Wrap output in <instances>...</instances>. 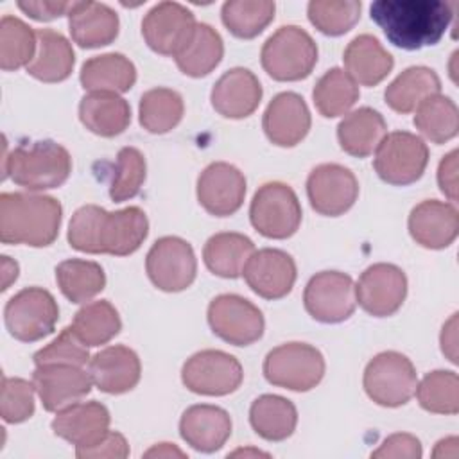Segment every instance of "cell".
Masks as SVG:
<instances>
[{
    "mask_svg": "<svg viewBox=\"0 0 459 459\" xmlns=\"http://www.w3.org/2000/svg\"><path fill=\"white\" fill-rule=\"evenodd\" d=\"M246 178L231 163H210L197 178V201L215 217L233 215L244 203Z\"/></svg>",
    "mask_w": 459,
    "mask_h": 459,
    "instance_id": "19",
    "label": "cell"
},
{
    "mask_svg": "<svg viewBox=\"0 0 459 459\" xmlns=\"http://www.w3.org/2000/svg\"><path fill=\"white\" fill-rule=\"evenodd\" d=\"M34 364H74V366H86L90 364L88 346H84L77 335L74 333L72 326L61 330V333L48 342L45 348L34 353Z\"/></svg>",
    "mask_w": 459,
    "mask_h": 459,
    "instance_id": "48",
    "label": "cell"
},
{
    "mask_svg": "<svg viewBox=\"0 0 459 459\" xmlns=\"http://www.w3.org/2000/svg\"><path fill=\"white\" fill-rule=\"evenodd\" d=\"M249 423L260 437L283 441L296 430L298 411L294 403L283 396L262 394L251 403Z\"/></svg>",
    "mask_w": 459,
    "mask_h": 459,
    "instance_id": "35",
    "label": "cell"
},
{
    "mask_svg": "<svg viewBox=\"0 0 459 459\" xmlns=\"http://www.w3.org/2000/svg\"><path fill=\"white\" fill-rule=\"evenodd\" d=\"M79 81L88 93H124L129 91L136 82V68L133 61L124 54H100L84 61L81 66Z\"/></svg>",
    "mask_w": 459,
    "mask_h": 459,
    "instance_id": "32",
    "label": "cell"
},
{
    "mask_svg": "<svg viewBox=\"0 0 459 459\" xmlns=\"http://www.w3.org/2000/svg\"><path fill=\"white\" fill-rule=\"evenodd\" d=\"M359 84L342 68L325 72L312 91L317 111L326 118L346 115L359 100Z\"/></svg>",
    "mask_w": 459,
    "mask_h": 459,
    "instance_id": "40",
    "label": "cell"
},
{
    "mask_svg": "<svg viewBox=\"0 0 459 459\" xmlns=\"http://www.w3.org/2000/svg\"><path fill=\"white\" fill-rule=\"evenodd\" d=\"M455 328H457V314H454L450 317V321L443 326V332H441V350L443 353H446V357L452 360V362H457L455 359Z\"/></svg>",
    "mask_w": 459,
    "mask_h": 459,
    "instance_id": "53",
    "label": "cell"
},
{
    "mask_svg": "<svg viewBox=\"0 0 459 459\" xmlns=\"http://www.w3.org/2000/svg\"><path fill=\"white\" fill-rule=\"evenodd\" d=\"M38 48L30 65L25 68L27 74L41 82H61L70 77L75 54L72 43L54 29L36 30Z\"/></svg>",
    "mask_w": 459,
    "mask_h": 459,
    "instance_id": "31",
    "label": "cell"
},
{
    "mask_svg": "<svg viewBox=\"0 0 459 459\" xmlns=\"http://www.w3.org/2000/svg\"><path fill=\"white\" fill-rule=\"evenodd\" d=\"M260 61L274 81H301L310 75L317 63V45L305 29L283 25L265 39Z\"/></svg>",
    "mask_w": 459,
    "mask_h": 459,
    "instance_id": "5",
    "label": "cell"
},
{
    "mask_svg": "<svg viewBox=\"0 0 459 459\" xmlns=\"http://www.w3.org/2000/svg\"><path fill=\"white\" fill-rule=\"evenodd\" d=\"M231 455H267V454H262L260 450H237Z\"/></svg>",
    "mask_w": 459,
    "mask_h": 459,
    "instance_id": "56",
    "label": "cell"
},
{
    "mask_svg": "<svg viewBox=\"0 0 459 459\" xmlns=\"http://www.w3.org/2000/svg\"><path fill=\"white\" fill-rule=\"evenodd\" d=\"M79 459H124L129 455V445L120 432L108 430V434L95 445L86 448H75Z\"/></svg>",
    "mask_w": 459,
    "mask_h": 459,
    "instance_id": "50",
    "label": "cell"
},
{
    "mask_svg": "<svg viewBox=\"0 0 459 459\" xmlns=\"http://www.w3.org/2000/svg\"><path fill=\"white\" fill-rule=\"evenodd\" d=\"M61 203L45 194L4 192L0 195V240L30 247L50 246L59 233Z\"/></svg>",
    "mask_w": 459,
    "mask_h": 459,
    "instance_id": "3",
    "label": "cell"
},
{
    "mask_svg": "<svg viewBox=\"0 0 459 459\" xmlns=\"http://www.w3.org/2000/svg\"><path fill=\"white\" fill-rule=\"evenodd\" d=\"M145 158L136 147H122L117 154L111 183H109V197L115 203H122L133 199L143 181H145Z\"/></svg>",
    "mask_w": 459,
    "mask_h": 459,
    "instance_id": "46",
    "label": "cell"
},
{
    "mask_svg": "<svg viewBox=\"0 0 459 459\" xmlns=\"http://www.w3.org/2000/svg\"><path fill=\"white\" fill-rule=\"evenodd\" d=\"M249 221L265 238L292 237L301 224V204L296 192L280 181L264 183L253 195Z\"/></svg>",
    "mask_w": 459,
    "mask_h": 459,
    "instance_id": "7",
    "label": "cell"
},
{
    "mask_svg": "<svg viewBox=\"0 0 459 459\" xmlns=\"http://www.w3.org/2000/svg\"><path fill=\"white\" fill-rule=\"evenodd\" d=\"M32 384L43 409L48 412H57L84 398L91 391L93 380L84 366L43 364L36 366Z\"/></svg>",
    "mask_w": 459,
    "mask_h": 459,
    "instance_id": "18",
    "label": "cell"
},
{
    "mask_svg": "<svg viewBox=\"0 0 459 459\" xmlns=\"http://www.w3.org/2000/svg\"><path fill=\"white\" fill-rule=\"evenodd\" d=\"M242 274L249 289L264 299L285 298L292 290L298 276L294 258L274 247L255 251Z\"/></svg>",
    "mask_w": 459,
    "mask_h": 459,
    "instance_id": "20",
    "label": "cell"
},
{
    "mask_svg": "<svg viewBox=\"0 0 459 459\" xmlns=\"http://www.w3.org/2000/svg\"><path fill=\"white\" fill-rule=\"evenodd\" d=\"M75 2H57V0H43V2H18V9L27 16L38 22H50L59 16H65L72 11Z\"/></svg>",
    "mask_w": 459,
    "mask_h": 459,
    "instance_id": "51",
    "label": "cell"
},
{
    "mask_svg": "<svg viewBox=\"0 0 459 459\" xmlns=\"http://www.w3.org/2000/svg\"><path fill=\"white\" fill-rule=\"evenodd\" d=\"M212 332L233 346H249L264 335L265 321L256 305L238 294H221L208 305Z\"/></svg>",
    "mask_w": 459,
    "mask_h": 459,
    "instance_id": "14",
    "label": "cell"
},
{
    "mask_svg": "<svg viewBox=\"0 0 459 459\" xmlns=\"http://www.w3.org/2000/svg\"><path fill=\"white\" fill-rule=\"evenodd\" d=\"M240 362L221 350H203L194 353L181 369L185 387L195 394L226 396L242 384Z\"/></svg>",
    "mask_w": 459,
    "mask_h": 459,
    "instance_id": "11",
    "label": "cell"
},
{
    "mask_svg": "<svg viewBox=\"0 0 459 459\" xmlns=\"http://www.w3.org/2000/svg\"><path fill=\"white\" fill-rule=\"evenodd\" d=\"M57 319V301L41 287L22 289L5 303L4 308L7 332L22 342H34L50 335Z\"/></svg>",
    "mask_w": 459,
    "mask_h": 459,
    "instance_id": "10",
    "label": "cell"
},
{
    "mask_svg": "<svg viewBox=\"0 0 459 459\" xmlns=\"http://www.w3.org/2000/svg\"><path fill=\"white\" fill-rule=\"evenodd\" d=\"M145 271L156 289L179 292L194 283L197 260L186 240L169 235L151 246L145 256Z\"/></svg>",
    "mask_w": 459,
    "mask_h": 459,
    "instance_id": "12",
    "label": "cell"
},
{
    "mask_svg": "<svg viewBox=\"0 0 459 459\" xmlns=\"http://www.w3.org/2000/svg\"><path fill=\"white\" fill-rule=\"evenodd\" d=\"M183 113V99L176 90L170 88H152L145 91L138 106L140 126L152 134L172 131L181 122Z\"/></svg>",
    "mask_w": 459,
    "mask_h": 459,
    "instance_id": "39",
    "label": "cell"
},
{
    "mask_svg": "<svg viewBox=\"0 0 459 459\" xmlns=\"http://www.w3.org/2000/svg\"><path fill=\"white\" fill-rule=\"evenodd\" d=\"M421 409L434 414H457L459 378L454 371L436 369L423 377L414 391Z\"/></svg>",
    "mask_w": 459,
    "mask_h": 459,
    "instance_id": "44",
    "label": "cell"
},
{
    "mask_svg": "<svg viewBox=\"0 0 459 459\" xmlns=\"http://www.w3.org/2000/svg\"><path fill=\"white\" fill-rule=\"evenodd\" d=\"M360 9L362 4L357 0H312L307 5V14L319 32L341 36L359 22Z\"/></svg>",
    "mask_w": 459,
    "mask_h": 459,
    "instance_id": "45",
    "label": "cell"
},
{
    "mask_svg": "<svg viewBox=\"0 0 459 459\" xmlns=\"http://www.w3.org/2000/svg\"><path fill=\"white\" fill-rule=\"evenodd\" d=\"M414 126L432 143H445L457 134L459 111L450 97L441 93L425 99L416 109Z\"/></svg>",
    "mask_w": 459,
    "mask_h": 459,
    "instance_id": "41",
    "label": "cell"
},
{
    "mask_svg": "<svg viewBox=\"0 0 459 459\" xmlns=\"http://www.w3.org/2000/svg\"><path fill=\"white\" fill-rule=\"evenodd\" d=\"M344 72L362 86H377L393 70V56L380 45L371 34H360L353 38L344 54Z\"/></svg>",
    "mask_w": 459,
    "mask_h": 459,
    "instance_id": "28",
    "label": "cell"
},
{
    "mask_svg": "<svg viewBox=\"0 0 459 459\" xmlns=\"http://www.w3.org/2000/svg\"><path fill=\"white\" fill-rule=\"evenodd\" d=\"M362 385L375 403L400 407L414 396L418 377L414 364L403 353L382 351L368 362Z\"/></svg>",
    "mask_w": 459,
    "mask_h": 459,
    "instance_id": "8",
    "label": "cell"
},
{
    "mask_svg": "<svg viewBox=\"0 0 459 459\" xmlns=\"http://www.w3.org/2000/svg\"><path fill=\"white\" fill-rule=\"evenodd\" d=\"M118 14L106 4L75 2L68 13V30L72 39L82 48H99L118 36Z\"/></svg>",
    "mask_w": 459,
    "mask_h": 459,
    "instance_id": "27",
    "label": "cell"
},
{
    "mask_svg": "<svg viewBox=\"0 0 459 459\" xmlns=\"http://www.w3.org/2000/svg\"><path fill=\"white\" fill-rule=\"evenodd\" d=\"M274 11L271 0H230L222 5L221 18L235 38L251 39L274 20Z\"/></svg>",
    "mask_w": 459,
    "mask_h": 459,
    "instance_id": "43",
    "label": "cell"
},
{
    "mask_svg": "<svg viewBox=\"0 0 459 459\" xmlns=\"http://www.w3.org/2000/svg\"><path fill=\"white\" fill-rule=\"evenodd\" d=\"M210 100L219 115L226 118H246L262 100V84L251 70L237 66L217 79Z\"/></svg>",
    "mask_w": 459,
    "mask_h": 459,
    "instance_id": "24",
    "label": "cell"
},
{
    "mask_svg": "<svg viewBox=\"0 0 459 459\" xmlns=\"http://www.w3.org/2000/svg\"><path fill=\"white\" fill-rule=\"evenodd\" d=\"M407 296L405 273L394 265L378 262L369 265L355 285L357 303L373 317H387L398 312Z\"/></svg>",
    "mask_w": 459,
    "mask_h": 459,
    "instance_id": "15",
    "label": "cell"
},
{
    "mask_svg": "<svg viewBox=\"0 0 459 459\" xmlns=\"http://www.w3.org/2000/svg\"><path fill=\"white\" fill-rule=\"evenodd\" d=\"M56 281L66 299L72 303H86L104 289L106 274L97 262L70 258L56 267Z\"/></svg>",
    "mask_w": 459,
    "mask_h": 459,
    "instance_id": "37",
    "label": "cell"
},
{
    "mask_svg": "<svg viewBox=\"0 0 459 459\" xmlns=\"http://www.w3.org/2000/svg\"><path fill=\"white\" fill-rule=\"evenodd\" d=\"M109 411L100 402H75L57 411L52 430L61 439L86 448L99 443L109 430Z\"/></svg>",
    "mask_w": 459,
    "mask_h": 459,
    "instance_id": "23",
    "label": "cell"
},
{
    "mask_svg": "<svg viewBox=\"0 0 459 459\" xmlns=\"http://www.w3.org/2000/svg\"><path fill=\"white\" fill-rule=\"evenodd\" d=\"M224 56L221 34L208 23H197L188 43L174 56L178 68L188 77H204Z\"/></svg>",
    "mask_w": 459,
    "mask_h": 459,
    "instance_id": "36",
    "label": "cell"
},
{
    "mask_svg": "<svg viewBox=\"0 0 459 459\" xmlns=\"http://www.w3.org/2000/svg\"><path fill=\"white\" fill-rule=\"evenodd\" d=\"M79 118L93 134L111 138L127 129L131 122V108L118 93L91 91L79 102Z\"/></svg>",
    "mask_w": 459,
    "mask_h": 459,
    "instance_id": "29",
    "label": "cell"
},
{
    "mask_svg": "<svg viewBox=\"0 0 459 459\" xmlns=\"http://www.w3.org/2000/svg\"><path fill=\"white\" fill-rule=\"evenodd\" d=\"M172 455H178V457H185V454L172 446L170 443H160L158 446H152L151 450L145 452V457H172Z\"/></svg>",
    "mask_w": 459,
    "mask_h": 459,
    "instance_id": "55",
    "label": "cell"
},
{
    "mask_svg": "<svg viewBox=\"0 0 459 459\" xmlns=\"http://www.w3.org/2000/svg\"><path fill=\"white\" fill-rule=\"evenodd\" d=\"M70 326L84 346L95 348L109 342L120 332L122 321L108 299H99L81 307Z\"/></svg>",
    "mask_w": 459,
    "mask_h": 459,
    "instance_id": "38",
    "label": "cell"
},
{
    "mask_svg": "<svg viewBox=\"0 0 459 459\" xmlns=\"http://www.w3.org/2000/svg\"><path fill=\"white\" fill-rule=\"evenodd\" d=\"M439 190L452 201H457V151H450L437 167Z\"/></svg>",
    "mask_w": 459,
    "mask_h": 459,
    "instance_id": "52",
    "label": "cell"
},
{
    "mask_svg": "<svg viewBox=\"0 0 459 459\" xmlns=\"http://www.w3.org/2000/svg\"><path fill=\"white\" fill-rule=\"evenodd\" d=\"M325 375L323 353L307 342H285L273 348L264 360L269 384L290 391H310Z\"/></svg>",
    "mask_w": 459,
    "mask_h": 459,
    "instance_id": "6",
    "label": "cell"
},
{
    "mask_svg": "<svg viewBox=\"0 0 459 459\" xmlns=\"http://www.w3.org/2000/svg\"><path fill=\"white\" fill-rule=\"evenodd\" d=\"M385 134L387 124L384 117L368 106L348 113L337 126L341 149L355 158L371 156Z\"/></svg>",
    "mask_w": 459,
    "mask_h": 459,
    "instance_id": "30",
    "label": "cell"
},
{
    "mask_svg": "<svg viewBox=\"0 0 459 459\" xmlns=\"http://www.w3.org/2000/svg\"><path fill=\"white\" fill-rule=\"evenodd\" d=\"M179 434L186 445L197 452H215L224 446L231 436L230 414L208 403L188 407L179 420Z\"/></svg>",
    "mask_w": 459,
    "mask_h": 459,
    "instance_id": "26",
    "label": "cell"
},
{
    "mask_svg": "<svg viewBox=\"0 0 459 459\" xmlns=\"http://www.w3.org/2000/svg\"><path fill=\"white\" fill-rule=\"evenodd\" d=\"M308 316L319 323H342L355 312V283L341 271H321L314 274L303 292Z\"/></svg>",
    "mask_w": 459,
    "mask_h": 459,
    "instance_id": "13",
    "label": "cell"
},
{
    "mask_svg": "<svg viewBox=\"0 0 459 459\" xmlns=\"http://www.w3.org/2000/svg\"><path fill=\"white\" fill-rule=\"evenodd\" d=\"M307 195L317 213L337 217L355 204L359 181L350 169L339 163H323L308 174Z\"/></svg>",
    "mask_w": 459,
    "mask_h": 459,
    "instance_id": "17",
    "label": "cell"
},
{
    "mask_svg": "<svg viewBox=\"0 0 459 459\" xmlns=\"http://www.w3.org/2000/svg\"><path fill=\"white\" fill-rule=\"evenodd\" d=\"M34 384L18 377H2L0 414L5 423H22L34 414Z\"/></svg>",
    "mask_w": 459,
    "mask_h": 459,
    "instance_id": "47",
    "label": "cell"
},
{
    "mask_svg": "<svg viewBox=\"0 0 459 459\" xmlns=\"http://www.w3.org/2000/svg\"><path fill=\"white\" fill-rule=\"evenodd\" d=\"M421 443L416 436L407 432L391 434L384 439V443L371 452L375 459H420L421 457Z\"/></svg>",
    "mask_w": 459,
    "mask_h": 459,
    "instance_id": "49",
    "label": "cell"
},
{
    "mask_svg": "<svg viewBox=\"0 0 459 459\" xmlns=\"http://www.w3.org/2000/svg\"><path fill=\"white\" fill-rule=\"evenodd\" d=\"M441 91V81L437 74L429 66L405 68L384 91L385 104L400 113L414 111L425 99Z\"/></svg>",
    "mask_w": 459,
    "mask_h": 459,
    "instance_id": "34",
    "label": "cell"
},
{
    "mask_svg": "<svg viewBox=\"0 0 459 459\" xmlns=\"http://www.w3.org/2000/svg\"><path fill=\"white\" fill-rule=\"evenodd\" d=\"M429 163L427 143L409 131H393L384 136L375 151L373 167L378 178L394 186L418 181Z\"/></svg>",
    "mask_w": 459,
    "mask_h": 459,
    "instance_id": "9",
    "label": "cell"
},
{
    "mask_svg": "<svg viewBox=\"0 0 459 459\" xmlns=\"http://www.w3.org/2000/svg\"><path fill=\"white\" fill-rule=\"evenodd\" d=\"M195 16L178 2L156 4L142 20V36L151 50L161 56H176L195 30Z\"/></svg>",
    "mask_w": 459,
    "mask_h": 459,
    "instance_id": "16",
    "label": "cell"
},
{
    "mask_svg": "<svg viewBox=\"0 0 459 459\" xmlns=\"http://www.w3.org/2000/svg\"><path fill=\"white\" fill-rule=\"evenodd\" d=\"M18 278V264L9 256H2V290H7Z\"/></svg>",
    "mask_w": 459,
    "mask_h": 459,
    "instance_id": "54",
    "label": "cell"
},
{
    "mask_svg": "<svg viewBox=\"0 0 459 459\" xmlns=\"http://www.w3.org/2000/svg\"><path fill=\"white\" fill-rule=\"evenodd\" d=\"M369 16L394 47L420 50L445 36L454 13L441 0H377Z\"/></svg>",
    "mask_w": 459,
    "mask_h": 459,
    "instance_id": "2",
    "label": "cell"
},
{
    "mask_svg": "<svg viewBox=\"0 0 459 459\" xmlns=\"http://www.w3.org/2000/svg\"><path fill=\"white\" fill-rule=\"evenodd\" d=\"M149 233V221L142 208L127 206L108 212L97 204L77 208L68 224V242L90 255L127 256L134 253Z\"/></svg>",
    "mask_w": 459,
    "mask_h": 459,
    "instance_id": "1",
    "label": "cell"
},
{
    "mask_svg": "<svg viewBox=\"0 0 459 459\" xmlns=\"http://www.w3.org/2000/svg\"><path fill=\"white\" fill-rule=\"evenodd\" d=\"M38 36L20 18L5 14L0 20V66L5 72L29 66L36 56Z\"/></svg>",
    "mask_w": 459,
    "mask_h": 459,
    "instance_id": "42",
    "label": "cell"
},
{
    "mask_svg": "<svg viewBox=\"0 0 459 459\" xmlns=\"http://www.w3.org/2000/svg\"><path fill=\"white\" fill-rule=\"evenodd\" d=\"M255 253L249 237L235 231H221L212 235L203 247V260L210 273L221 278H238Z\"/></svg>",
    "mask_w": 459,
    "mask_h": 459,
    "instance_id": "33",
    "label": "cell"
},
{
    "mask_svg": "<svg viewBox=\"0 0 459 459\" xmlns=\"http://www.w3.org/2000/svg\"><path fill=\"white\" fill-rule=\"evenodd\" d=\"M4 145L2 178L7 176L18 185L32 192L61 186L72 172L70 152L54 140H38L20 143L9 154Z\"/></svg>",
    "mask_w": 459,
    "mask_h": 459,
    "instance_id": "4",
    "label": "cell"
},
{
    "mask_svg": "<svg viewBox=\"0 0 459 459\" xmlns=\"http://www.w3.org/2000/svg\"><path fill=\"white\" fill-rule=\"evenodd\" d=\"M88 371L93 384L108 394H122L136 387L142 377L138 355L122 344L108 346L90 359Z\"/></svg>",
    "mask_w": 459,
    "mask_h": 459,
    "instance_id": "25",
    "label": "cell"
},
{
    "mask_svg": "<svg viewBox=\"0 0 459 459\" xmlns=\"http://www.w3.org/2000/svg\"><path fill=\"white\" fill-rule=\"evenodd\" d=\"M262 127L271 143L278 147L298 145L310 129V111L301 95L278 93L264 111Z\"/></svg>",
    "mask_w": 459,
    "mask_h": 459,
    "instance_id": "21",
    "label": "cell"
},
{
    "mask_svg": "<svg viewBox=\"0 0 459 459\" xmlns=\"http://www.w3.org/2000/svg\"><path fill=\"white\" fill-rule=\"evenodd\" d=\"M407 224L416 244L427 249H445L457 237L459 212L454 203L427 199L411 210Z\"/></svg>",
    "mask_w": 459,
    "mask_h": 459,
    "instance_id": "22",
    "label": "cell"
}]
</instances>
